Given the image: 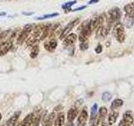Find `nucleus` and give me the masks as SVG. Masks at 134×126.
<instances>
[{"label": "nucleus", "mask_w": 134, "mask_h": 126, "mask_svg": "<svg viewBox=\"0 0 134 126\" xmlns=\"http://www.w3.org/2000/svg\"><path fill=\"white\" fill-rule=\"evenodd\" d=\"M113 35L116 37L117 41H119L120 43H122L125 40V31H124V27L121 23H116L115 26L113 27Z\"/></svg>", "instance_id": "f257e3e1"}, {"label": "nucleus", "mask_w": 134, "mask_h": 126, "mask_svg": "<svg viewBox=\"0 0 134 126\" xmlns=\"http://www.w3.org/2000/svg\"><path fill=\"white\" fill-rule=\"evenodd\" d=\"M91 29L89 27V21H86V22H84L81 25V33L79 35V40L81 42H86V40L88 39L91 35Z\"/></svg>", "instance_id": "f03ea898"}, {"label": "nucleus", "mask_w": 134, "mask_h": 126, "mask_svg": "<svg viewBox=\"0 0 134 126\" xmlns=\"http://www.w3.org/2000/svg\"><path fill=\"white\" fill-rule=\"evenodd\" d=\"M33 29V25L32 24H27L24 27L22 32L20 33V35L18 38V44L22 45L25 40H27L28 37L30 35V33Z\"/></svg>", "instance_id": "7ed1b4c3"}, {"label": "nucleus", "mask_w": 134, "mask_h": 126, "mask_svg": "<svg viewBox=\"0 0 134 126\" xmlns=\"http://www.w3.org/2000/svg\"><path fill=\"white\" fill-rule=\"evenodd\" d=\"M79 21H80V19H75V20H73V21H71L70 23H69L68 24H67L66 26L65 27L64 30H63V31L61 32L60 35V40H64L65 38L67 35H68V34L70 32L71 29H72L76 24H78Z\"/></svg>", "instance_id": "20e7f679"}, {"label": "nucleus", "mask_w": 134, "mask_h": 126, "mask_svg": "<svg viewBox=\"0 0 134 126\" xmlns=\"http://www.w3.org/2000/svg\"><path fill=\"white\" fill-rule=\"evenodd\" d=\"M121 11L118 8H112L111 9L108 11V18L110 20H111L112 22L119 20L121 18Z\"/></svg>", "instance_id": "39448f33"}, {"label": "nucleus", "mask_w": 134, "mask_h": 126, "mask_svg": "<svg viewBox=\"0 0 134 126\" xmlns=\"http://www.w3.org/2000/svg\"><path fill=\"white\" fill-rule=\"evenodd\" d=\"M87 119H88V113L86 108L85 107L82 108V110L81 111L78 116V119H77L78 126H86Z\"/></svg>", "instance_id": "423d86ee"}, {"label": "nucleus", "mask_w": 134, "mask_h": 126, "mask_svg": "<svg viewBox=\"0 0 134 126\" xmlns=\"http://www.w3.org/2000/svg\"><path fill=\"white\" fill-rule=\"evenodd\" d=\"M12 45H13L12 40H7L0 45V56H3L4 55H6L8 52V50L11 49Z\"/></svg>", "instance_id": "0eeeda50"}, {"label": "nucleus", "mask_w": 134, "mask_h": 126, "mask_svg": "<svg viewBox=\"0 0 134 126\" xmlns=\"http://www.w3.org/2000/svg\"><path fill=\"white\" fill-rule=\"evenodd\" d=\"M121 122L123 123L124 126H132V124H133V117L132 111L128 110L124 113Z\"/></svg>", "instance_id": "6e6552de"}, {"label": "nucleus", "mask_w": 134, "mask_h": 126, "mask_svg": "<svg viewBox=\"0 0 134 126\" xmlns=\"http://www.w3.org/2000/svg\"><path fill=\"white\" fill-rule=\"evenodd\" d=\"M42 113L40 109H37L32 113V125L33 126H39L41 122Z\"/></svg>", "instance_id": "1a4fd4ad"}, {"label": "nucleus", "mask_w": 134, "mask_h": 126, "mask_svg": "<svg viewBox=\"0 0 134 126\" xmlns=\"http://www.w3.org/2000/svg\"><path fill=\"white\" fill-rule=\"evenodd\" d=\"M77 39V35L75 34H70L69 35H67L65 38V40H64V45L65 46H70L72 45L75 40Z\"/></svg>", "instance_id": "9d476101"}, {"label": "nucleus", "mask_w": 134, "mask_h": 126, "mask_svg": "<svg viewBox=\"0 0 134 126\" xmlns=\"http://www.w3.org/2000/svg\"><path fill=\"white\" fill-rule=\"evenodd\" d=\"M78 115V110L75 107L71 108L70 110L67 113V119L70 122V123H72V121H74V119L77 117Z\"/></svg>", "instance_id": "9b49d317"}, {"label": "nucleus", "mask_w": 134, "mask_h": 126, "mask_svg": "<svg viewBox=\"0 0 134 126\" xmlns=\"http://www.w3.org/2000/svg\"><path fill=\"white\" fill-rule=\"evenodd\" d=\"M65 125V114L59 113L54 121V126H64Z\"/></svg>", "instance_id": "f8f14e48"}, {"label": "nucleus", "mask_w": 134, "mask_h": 126, "mask_svg": "<svg viewBox=\"0 0 134 126\" xmlns=\"http://www.w3.org/2000/svg\"><path fill=\"white\" fill-rule=\"evenodd\" d=\"M20 113H21L20 111L16 112L9 119L7 120V123L3 126H14V124H16L17 121H18V119H19V117L20 116Z\"/></svg>", "instance_id": "ddd939ff"}, {"label": "nucleus", "mask_w": 134, "mask_h": 126, "mask_svg": "<svg viewBox=\"0 0 134 126\" xmlns=\"http://www.w3.org/2000/svg\"><path fill=\"white\" fill-rule=\"evenodd\" d=\"M57 46V41L55 40H50L44 43V48L49 51H53Z\"/></svg>", "instance_id": "4468645a"}, {"label": "nucleus", "mask_w": 134, "mask_h": 126, "mask_svg": "<svg viewBox=\"0 0 134 126\" xmlns=\"http://www.w3.org/2000/svg\"><path fill=\"white\" fill-rule=\"evenodd\" d=\"M107 114V108L106 107H100L99 109V118L97 120V124L99 123H102L104 122Z\"/></svg>", "instance_id": "2eb2a0df"}, {"label": "nucleus", "mask_w": 134, "mask_h": 126, "mask_svg": "<svg viewBox=\"0 0 134 126\" xmlns=\"http://www.w3.org/2000/svg\"><path fill=\"white\" fill-rule=\"evenodd\" d=\"M96 116H97V104L94 103L93 106L91 107V122H90V124H95Z\"/></svg>", "instance_id": "dca6fc26"}, {"label": "nucleus", "mask_w": 134, "mask_h": 126, "mask_svg": "<svg viewBox=\"0 0 134 126\" xmlns=\"http://www.w3.org/2000/svg\"><path fill=\"white\" fill-rule=\"evenodd\" d=\"M124 10L127 13V15L128 17L133 18L134 17V3H128L124 7Z\"/></svg>", "instance_id": "f3484780"}, {"label": "nucleus", "mask_w": 134, "mask_h": 126, "mask_svg": "<svg viewBox=\"0 0 134 126\" xmlns=\"http://www.w3.org/2000/svg\"><path fill=\"white\" fill-rule=\"evenodd\" d=\"M118 115H119V113L117 112V111H112V112H111V113L108 116V124H110V125L114 124L116 123L117 118H118Z\"/></svg>", "instance_id": "a211bd4d"}, {"label": "nucleus", "mask_w": 134, "mask_h": 126, "mask_svg": "<svg viewBox=\"0 0 134 126\" xmlns=\"http://www.w3.org/2000/svg\"><path fill=\"white\" fill-rule=\"evenodd\" d=\"M123 105V101L122 99H120V98H116L114 101H112V103L111 104V109L114 110V109L117 108H120Z\"/></svg>", "instance_id": "6ab92c4d"}, {"label": "nucleus", "mask_w": 134, "mask_h": 126, "mask_svg": "<svg viewBox=\"0 0 134 126\" xmlns=\"http://www.w3.org/2000/svg\"><path fill=\"white\" fill-rule=\"evenodd\" d=\"M32 125V113L28 114L21 122V126H31Z\"/></svg>", "instance_id": "aec40b11"}, {"label": "nucleus", "mask_w": 134, "mask_h": 126, "mask_svg": "<svg viewBox=\"0 0 134 126\" xmlns=\"http://www.w3.org/2000/svg\"><path fill=\"white\" fill-rule=\"evenodd\" d=\"M39 51H40V49H39V47H38V45H34L32 50H31V51H30V57L33 59L37 57L38 54H39Z\"/></svg>", "instance_id": "412c9836"}, {"label": "nucleus", "mask_w": 134, "mask_h": 126, "mask_svg": "<svg viewBox=\"0 0 134 126\" xmlns=\"http://www.w3.org/2000/svg\"><path fill=\"white\" fill-rule=\"evenodd\" d=\"M111 94L110 93V92H104V93L102 94V101H104V102H108V101H110L111 99Z\"/></svg>", "instance_id": "4be33fe9"}, {"label": "nucleus", "mask_w": 134, "mask_h": 126, "mask_svg": "<svg viewBox=\"0 0 134 126\" xmlns=\"http://www.w3.org/2000/svg\"><path fill=\"white\" fill-rule=\"evenodd\" d=\"M75 3H76V1L68 2V3H65V4H63V5H62V8H64V9H65V8H70V7H72Z\"/></svg>", "instance_id": "5701e85b"}, {"label": "nucleus", "mask_w": 134, "mask_h": 126, "mask_svg": "<svg viewBox=\"0 0 134 126\" xmlns=\"http://www.w3.org/2000/svg\"><path fill=\"white\" fill-rule=\"evenodd\" d=\"M59 15L58 13H54V14H46L43 17H39L38 19H48V18H53V17H55Z\"/></svg>", "instance_id": "b1692460"}, {"label": "nucleus", "mask_w": 134, "mask_h": 126, "mask_svg": "<svg viewBox=\"0 0 134 126\" xmlns=\"http://www.w3.org/2000/svg\"><path fill=\"white\" fill-rule=\"evenodd\" d=\"M80 48H81V50H87V48H88V44L86 43V42H81V44L80 45Z\"/></svg>", "instance_id": "393cba45"}, {"label": "nucleus", "mask_w": 134, "mask_h": 126, "mask_svg": "<svg viewBox=\"0 0 134 126\" xmlns=\"http://www.w3.org/2000/svg\"><path fill=\"white\" fill-rule=\"evenodd\" d=\"M96 50V52L97 53V54L102 53V45H99L97 46V47L96 48V50Z\"/></svg>", "instance_id": "a878e982"}, {"label": "nucleus", "mask_w": 134, "mask_h": 126, "mask_svg": "<svg viewBox=\"0 0 134 126\" xmlns=\"http://www.w3.org/2000/svg\"><path fill=\"white\" fill-rule=\"evenodd\" d=\"M99 0H90L89 1V4H93V3H98Z\"/></svg>", "instance_id": "bb28decb"}, {"label": "nucleus", "mask_w": 134, "mask_h": 126, "mask_svg": "<svg viewBox=\"0 0 134 126\" xmlns=\"http://www.w3.org/2000/svg\"><path fill=\"white\" fill-rule=\"evenodd\" d=\"M86 6H81V8H75L74 9V11H77V10H81V9H84V8H86Z\"/></svg>", "instance_id": "cd10ccee"}, {"label": "nucleus", "mask_w": 134, "mask_h": 126, "mask_svg": "<svg viewBox=\"0 0 134 126\" xmlns=\"http://www.w3.org/2000/svg\"><path fill=\"white\" fill-rule=\"evenodd\" d=\"M6 33H8V31H5V32L0 34V39H1V38H3L4 35H6Z\"/></svg>", "instance_id": "c85d7f7f"}, {"label": "nucleus", "mask_w": 134, "mask_h": 126, "mask_svg": "<svg viewBox=\"0 0 134 126\" xmlns=\"http://www.w3.org/2000/svg\"><path fill=\"white\" fill-rule=\"evenodd\" d=\"M91 126H97V125H96V124H91Z\"/></svg>", "instance_id": "c756f323"}, {"label": "nucleus", "mask_w": 134, "mask_h": 126, "mask_svg": "<svg viewBox=\"0 0 134 126\" xmlns=\"http://www.w3.org/2000/svg\"><path fill=\"white\" fill-rule=\"evenodd\" d=\"M133 126H134V125H133Z\"/></svg>", "instance_id": "7c9ffc66"}]
</instances>
